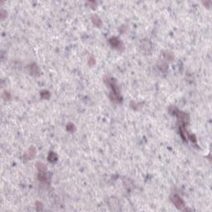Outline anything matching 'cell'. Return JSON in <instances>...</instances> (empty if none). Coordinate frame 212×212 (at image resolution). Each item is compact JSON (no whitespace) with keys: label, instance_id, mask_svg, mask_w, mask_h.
Wrapping results in <instances>:
<instances>
[{"label":"cell","instance_id":"cell-1","mask_svg":"<svg viewBox=\"0 0 212 212\" xmlns=\"http://www.w3.org/2000/svg\"><path fill=\"white\" fill-rule=\"evenodd\" d=\"M172 200L173 204H174L179 210H184V208L186 206H185V203H184V201H183V200L178 195L174 194V195L172 196Z\"/></svg>","mask_w":212,"mask_h":212},{"label":"cell","instance_id":"cell-2","mask_svg":"<svg viewBox=\"0 0 212 212\" xmlns=\"http://www.w3.org/2000/svg\"><path fill=\"white\" fill-rule=\"evenodd\" d=\"M109 43H110V45L112 46V47L117 49V50H119V51L121 50V48L122 49L123 48V45L122 44V42L120 41L116 37L110 38V40H109Z\"/></svg>","mask_w":212,"mask_h":212},{"label":"cell","instance_id":"cell-3","mask_svg":"<svg viewBox=\"0 0 212 212\" xmlns=\"http://www.w3.org/2000/svg\"><path fill=\"white\" fill-rule=\"evenodd\" d=\"M176 115H177V117L179 119V121L181 122L183 125L186 124V123L189 122V117H188V115L186 114V113L178 110L177 112H176Z\"/></svg>","mask_w":212,"mask_h":212},{"label":"cell","instance_id":"cell-4","mask_svg":"<svg viewBox=\"0 0 212 212\" xmlns=\"http://www.w3.org/2000/svg\"><path fill=\"white\" fill-rule=\"evenodd\" d=\"M91 19H92V23H93V24L94 26H96L97 27H100L102 26V22H101L100 18L98 16L94 15L92 17H91Z\"/></svg>","mask_w":212,"mask_h":212},{"label":"cell","instance_id":"cell-5","mask_svg":"<svg viewBox=\"0 0 212 212\" xmlns=\"http://www.w3.org/2000/svg\"><path fill=\"white\" fill-rule=\"evenodd\" d=\"M37 167L38 169V172L39 173H46L47 172V167H46V165L44 163H42V162H37Z\"/></svg>","mask_w":212,"mask_h":212},{"label":"cell","instance_id":"cell-6","mask_svg":"<svg viewBox=\"0 0 212 212\" xmlns=\"http://www.w3.org/2000/svg\"><path fill=\"white\" fill-rule=\"evenodd\" d=\"M180 133H181V136L184 141H186L188 139V133H187L186 129L183 126L180 127Z\"/></svg>","mask_w":212,"mask_h":212},{"label":"cell","instance_id":"cell-7","mask_svg":"<svg viewBox=\"0 0 212 212\" xmlns=\"http://www.w3.org/2000/svg\"><path fill=\"white\" fill-rule=\"evenodd\" d=\"M35 154H36V150H35L34 147H31L29 148V149H28L27 153V154H26L27 159H28V160H29L30 158H31L35 156Z\"/></svg>","mask_w":212,"mask_h":212},{"label":"cell","instance_id":"cell-8","mask_svg":"<svg viewBox=\"0 0 212 212\" xmlns=\"http://www.w3.org/2000/svg\"><path fill=\"white\" fill-rule=\"evenodd\" d=\"M57 159H58L57 155H56V153H55L54 152H51V153H49V155H48V161L49 162H55L57 161Z\"/></svg>","mask_w":212,"mask_h":212},{"label":"cell","instance_id":"cell-9","mask_svg":"<svg viewBox=\"0 0 212 212\" xmlns=\"http://www.w3.org/2000/svg\"><path fill=\"white\" fill-rule=\"evenodd\" d=\"M30 72L33 74V75H39V69H38V66L35 64H33L30 66Z\"/></svg>","mask_w":212,"mask_h":212},{"label":"cell","instance_id":"cell-10","mask_svg":"<svg viewBox=\"0 0 212 212\" xmlns=\"http://www.w3.org/2000/svg\"><path fill=\"white\" fill-rule=\"evenodd\" d=\"M2 96L3 98V100H11V98H12L11 94H10L8 91H7V90L3 91Z\"/></svg>","mask_w":212,"mask_h":212},{"label":"cell","instance_id":"cell-11","mask_svg":"<svg viewBox=\"0 0 212 212\" xmlns=\"http://www.w3.org/2000/svg\"><path fill=\"white\" fill-rule=\"evenodd\" d=\"M158 67H159V69H160L161 70H162V71H164V70H166V69H167V63H166V61H161L160 62H159V64H158Z\"/></svg>","mask_w":212,"mask_h":212},{"label":"cell","instance_id":"cell-12","mask_svg":"<svg viewBox=\"0 0 212 212\" xmlns=\"http://www.w3.org/2000/svg\"><path fill=\"white\" fill-rule=\"evenodd\" d=\"M51 96V94H50V92L47 90H43L42 92L41 93V97L42 99H45V100H47V99H49Z\"/></svg>","mask_w":212,"mask_h":212},{"label":"cell","instance_id":"cell-13","mask_svg":"<svg viewBox=\"0 0 212 212\" xmlns=\"http://www.w3.org/2000/svg\"><path fill=\"white\" fill-rule=\"evenodd\" d=\"M66 129L68 130L69 132L75 131V125H74L72 123H69L68 124L66 125Z\"/></svg>","mask_w":212,"mask_h":212},{"label":"cell","instance_id":"cell-14","mask_svg":"<svg viewBox=\"0 0 212 212\" xmlns=\"http://www.w3.org/2000/svg\"><path fill=\"white\" fill-rule=\"evenodd\" d=\"M165 58L168 60V61H172V60L173 59V55H172V53L171 52H165Z\"/></svg>","mask_w":212,"mask_h":212},{"label":"cell","instance_id":"cell-15","mask_svg":"<svg viewBox=\"0 0 212 212\" xmlns=\"http://www.w3.org/2000/svg\"><path fill=\"white\" fill-rule=\"evenodd\" d=\"M88 64H89L90 66H93L95 64V60H94V56H91V57L89 59V61H88Z\"/></svg>","mask_w":212,"mask_h":212},{"label":"cell","instance_id":"cell-16","mask_svg":"<svg viewBox=\"0 0 212 212\" xmlns=\"http://www.w3.org/2000/svg\"><path fill=\"white\" fill-rule=\"evenodd\" d=\"M0 16H1V19L3 20L7 17V12L5 10L1 9V11H0Z\"/></svg>","mask_w":212,"mask_h":212},{"label":"cell","instance_id":"cell-17","mask_svg":"<svg viewBox=\"0 0 212 212\" xmlns=\"http://www.w3.org/2000/svg\"><path fill=\"white\" fill-rule=\"evenodd\" d=\"M36 205H37V210H42V208H41L42 207V205H41V202H38V201H37V202L36 203Z\"/></svg>","mask_w":212,"mask_h":212}]
</instances>
